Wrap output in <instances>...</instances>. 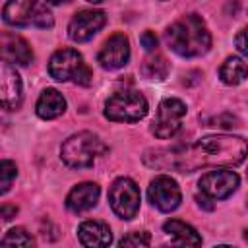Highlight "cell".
<instances>
[{
  "label": "cell",
  "mask_w": 248,
  "mask_h": 248,
  "mask_svg": "<svg viewBox=\"0 0 248 248\" xmlns=\"http://www.w3.org/2000/svg\"><path fill=\"white\" fill-rule=\"evenodd\" d=\"M248 155V143L240 136L215 134L203 136L190 145L149 149L143 155L145 165L165 170L194 172L203 167H236Z\"/></svg>",
  "instance_id": "obj_1"
},
{
  "label": "cell",
  "mask_w": 248,
  "mask_h": 248,
  "mask_svg": "<svg viewBox=\"0 0 248 248\" xmlns=\"http://www.w3.org/2000/svg\"><path fill=\"white\" fill-rule=\"evenodd\" d=\"M165 41L172 52L184 58L202 56L211 46V33L198 14H188L176 19L165 31Z\"/></svg>",
  "instance_id": "obj_2"
},
{
  "label": "cell",
  "mask_w": 248,
  "mask_h": 248,
  "mask_svg": "<svg viewBox=\"0 0 248 248\" xmlns=\"http://www.w3.org/2000/svg\"><path fill=\"white\" fill-rule=\"evenodd\" d=\"M107 151L105 143L99 140V136L91 132H79L70 136L62 147H60V157L70 169H89L95 165L97 157H101Z\"/></svg>",
  "instance_id": "obj_3"
},
{
  "label": "cell",
  "mask_w": 248,
  "mask_h": 248,
  "mask_svg": "<svg viewBox=\"0 0 248 248\" xmlns=\"http://www.w3.org/2000/svg\"><path fill=\"white\" fill-rule=\"evenodd\" d=\"M2 19L14 27H39L50 29L54 17L41 0H8L2 10Z\"/></svg>",
  "instance_id": "obj_4"
},
{
  "label": "cell",
  "mask_w": 248,
  "mask_h": 248,
  "mask_svg": "<svg viewBox=\"0 0 248 248\" xmlns=\"http://www.w3.org/2000/svg\"><path fill=\"white\" fill-rule=\"evenodd\" d=\"M48 74L56 81H76L78 85L91 83V70L83 62V56L74 48H60L48 60Z\"/></svg>",
  "instance_id": "obj_5"
},
{
  "label": "cell",
  "mask_w": 248,
  "mask_h": 248,
  "mask_svg": "<svg viewBox=\"0 0 248 248\" xmlns=\"http://www.w3.org/2000/svg\"><path fill=\"white\" fill-rule=\"evenodd\" d=\"M147 114V101L138 91H118L105 103V116L112 122H138Z\"/></svg>",
  "instance_id": "obj_6"
},
{
  "label": "cell",
  "mask_w": 248,
  "mask_h": 248,
  "mask_svg": "<svg viewBox=\"0 0 248 248\" xmlns=\"http://www.w3.org/2000/svg\"><path fill=\"white\" fill-rule=\"evenodd\" d=\"M108 202H110L112 211L120 219H124V221L134 219L140 211V188H138V184L128 176L116 178L110 184Z\"/></svg>",
  "instance_id": "obj_7"
},
{
  "label": "cell",
  "mask_w": 248,
  "mask_h": 248,
  "mask_svg": "<svg viewBox=\"0 0 248 248\" xmlns=\"http://www.w3.org/2000/svg\"><path fill=\"white\" fill-rule=\"evenodd\" d=\"M186 116V105L180 99L167 97L159 103L155 120L151 124V134L159 140H169L180 130V122Z\"/></svg>",
  "instance_id": "obj_8"
},
{
  "label": "cell",
  "mask_w": 248,
  "mask_h": 248,
  "mask_svg": "<svg viewBox=\"0 0 248 248\" xmlns=\"http://www.w3.org/2000/svg\"><path fill=\"white\" fill-rule=\"evenodd\" d=\"M147 198L159 211H165V213L174 211L182 202V194L176 180L167 174H159L151 180L147 188Z\"/></svg>",
  "instance_id": "obj_9"
},
{
  "label": "cell",
  "mask_w": 248,
  "mask_h": 248,
  "mask_svg": "<svg viewBox=\"0 0 248 248\" xmlns=\"http://www.w3.org/2000/svg\"><path fill=\"white\" fill-rule=\"evenodd\" d=\"M240 184V176L234 170L221 169V170H211L203 174L198 182L202 194H205L211 200H225L229 198Z\"/></svg>",
  "instance_id": "obj_10"
},
{
  "label": "cell",
  "mask_w": 248,
  "mask_h": 248,
  "mask_svg": "<svg viewBox=\"0 0 248 248\" xmlns=\"http://www.w3.org/2000/svg\"><path fill=\"white\" fill-rule=\"evenodd\" d=\"M107 23V16L101 10H81L68 23V37L76 43H85L97 35Z\"/></svg>",
  "instance_id": "obj_11"
},
{
  "label": "cell",
  "mask_w": 248,
  "mask_h": 248,
  "mask_svg": "<svg viewBox=\"0 0 248 248\" xmlns=\"http://www.w3.org/2000/svg\"><path fill=\"white\" fill-rule=\"evenodd\" d=\"M0 101L6 110H16L19 108L23 101V83L16 68L2 60L0 62Z\"/></svg>",
  "instance_id": "obj_12"
},
{
  "label": "cell",
  "mask_w": 248,
  "mask_h": 248,
  "mask_svg": "<svg viewBox=\"0 0 248 248\" xmlns=\"http://www.w3.org/2000/svg\"><path fill=\"white\" fill-rule=\"evenodd\" d=\"M130 60V41L124 33L110 35L97 54V62L105 70H118Z\"/></svg>",
  "instance_id": "obj_13"
},
{
  "label": "cell",
  "mask_w": 248,
  "mask_h": 248,
  "mask_svg": "<svg viewBox=\"0 0 248 248\" xmlns=\"http://www.w3.org/2000/svg\"><path fill=\"white\" fill-rule=\"evenodd\" d=\"M0 54H2V60H6L10 64H19V66H27L33 60V50H31L29 43L23 37L8 33V31L2 33Z\"/></svg>",
  "instance_id": "obj_14"
},
{
  "label": "cell",
  "mask_w": 248,
  "mask_h": 248,
  "mask_svg": "<svg viewBox=\"0 0 248 248\" xmlns=\"http://www.w3.org/2000/svg\"><path fill=\"white\" fill-rule=\"evenodd\" d=\"M99 194H101L99 184H95V182H81V184L74 186V188L70 190V194L66 196V207H68L72 213L89 211L91 207L97 205Z\"/></svg>",
  "instance_id": "obj_15"
},
{
  "label": "cell",
  "mask_w": 248,
  "mask_h": 248,
  "mask_svg": "<svg viewBox=\"0 0 248 248\" xmlns=\"http://www.w3.org/2000/svg\"><path fill=\"white\" fill-rule=\"evenodd\" d=\"M78 238L83 246L103 248L112 242V232H110L108 225L103 221H83L78 227Z\"/></svg>",
  "instance_id": "obj_16"
},
{
  "label": "cell",
  "mask_w": 248,
  "mask_h": 248,
  "mask_svg": "<svg viewBox=\"0 0 248 248\" xmlns=\"http://www.w3.org/2000/svg\"><path fill=\"white\" fill-rule=\"evenodd\" d=\"M35 110H37V116L39 118H43V120H54L60 114H64V110H66V99L62 97L60 91H56L52 87H46L41 93Z\"/></svg>",
  "instance_id": "obj_17"
},
{
  "label": "cell",
  "mask_w": 248,
  "mask_h": 248,
  "mask_svg": "<svg viewBox=\"0 0 248 248\" xmlns=\"http://www.w3.org/2000/svg\"><path fill=\"white\" fill-rule=\"evenodd\" d=\"M163 231L167 232V236H170V240L174 244H180V246H200L202 244V236L198 234V231L180 219L165 221Z\"/></svg>",
  "instance_id": "obj_18"
},
{
  "label": "cell",
  "mask_w": 248,
  "mask_h": 248,
  "mask_svg": "<svg viewBox=\"0 0 248 248\" xmlns=\"http://www.w3.org/2000/svg\"><path fill=\"white\" fill-rule=\"evenodd\" d=\"M219 78L225 85H238L248 78V66L238 56H229L219 68Z\"/></svg>",
  "instance_id": "obj_19"
},
{
  "label": "cell",
  "mask_w": 248,
  "mask_h": 248,
  "mask_svg": "<svg viewBox=\"0 0 248 248\" xmlns=\"http://www.w3.org/2000/svg\"><path fill=\"white\" fill-rule=\"evenodd\" d=\"M141 72L147 79H165L167 74H169V62L165 60V56L153 54V56L145 58Z\"/></svg>",
  "instance_id": "obj_20"
},
{
  "label": "cell",
  "mask_w": 248,
  "mask_h": 248,
  "mask_svg": "<svg viewBox=\"0 0 248 248\" xmlns=\"http://www.w3.org/2000/svg\"><path fill=\"white\" fill-rule=\"evenodd\" d=\"M4 246H33L35 244V240H33V236L23 229V227H16V229H10L8 232H6V236L0 240Z\"/></svg>",
  "instance_id": "obj_21"
},
{
  "label": "cell",
  "mask_w": 248,
  "mask_h": 248,
  "mask_svg": "<svg viewBox=\"0 0 248 248\" xmlns=\"http://www.w3.org/2000/svg\"><path fill=\"white\" fill-rule=\"evenodd\" d=\"M17 176V167L14 161L10 159H4L0 163V194H6L12 186V182L16 180Z\"/></svg>",
  "instance_id": "obj_22"
},
{
  "label": "cell",
  "mask_w": 248,
  "mask_h": 248,
  "mask_svg": "<svg viewBox=\"0 0 248 248\" xmlns=\"http://www.w3.org/2000/svg\"><path fill=\"white\" fill-rule=\"evenodd\" d=\"M151 238L147 232H130L126 234L122 240H120V246H134V248H140V246H149Z\"/></svg>",
  "instance_id": "obj_23"
},
{
  "label": "cell",
  "mask_w": 248,
  "mask_h": 248,
  "mask_svg": "<svg viewBox=\"0 0 248 248\" xmlns=\"http://www.w3.org/2000/svg\"><path fill=\"white\" fill-rule=\"evenodd\" d=\"M234 45H236V50L248 58V27L238 31V35L234 37Z\"/></svg>",
  "instance_id": "obj_24"
},
{
  "label": "cell",
  "mask_w": 248,
  "mask_h": 248,
  "mask_svg": "<svg viewBox=\"0 0 248 248\" xmlns=\"http://www.w3.org/2000/svg\"><path fill=\"white\" fill-rule=\"evenodd\" d=\"M140 43H141V46H143L147 52H151V50L157 48V35H155L153 31H143L141 37H140Z\"/></svg>",
  "instance_id": "obj_25"
},
{
  "label": "cell",
  "mask_w": 248,
  "mask_h": 248,
  "mask_svg": "<svg viewBox=\"0 0 248 248\" xmlns=\"http://www.w3.org/2000/svg\"><path fill=\"white\" fill-rule=\"evenodd\" d=\"M2 219L4 221H10L12 217H16V213H17V207L16 205H2Z\"/></svg>",
  "instance_id": "obj_26"
},
{
  "label": "cell",
  "mask_w": 248,
  "mask_h": 248,
  "mask_svg": "<svg viewBox=\"0 0 248 248\" xmlns=\"http://www.w3.org/2000/svg\"><path fill=\"white\" fill-rule=\"evenodd\" d=\"M46 2H50V4H62V2H68V0H46Z\"/></svg>",
  "instance_id": "obj_27"
},
{
  "label": "cell",
  "mask_w": 248,
  "mask_h": 248,
  "mask_svg": "<svg viewBox=\"0 0 248 248\" xmlns=\"http://www.w3.org/2000/svg\"><path fill=\"white\" fill-rule=\"evenodd\" d=\"M87 2H91V4H99V2H103V0H87Z\"/></svg>",
  "instance_id": "obj_28"
},
{
  "label": "cell",
  "mask_w": 248,
  "mask_h": 248,
  "mask_svg": "<svg viewBox=\"0 0 248 248\" xmlns=\"http://www.w3.org/2000/svg\"><path fill=\"white\" fill-rule=\"evenodd\" d=\"M244 240L248 242V231H244Z\"/></svg>",
  "instance_id": "obj_29"
}]
</instances>
